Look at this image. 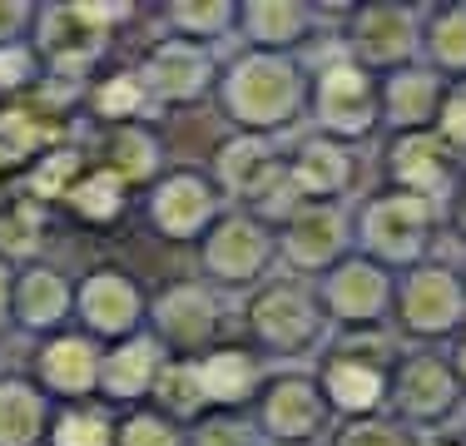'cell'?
<instances>
[{"label": "cell", "instance_id": "cell-1", "mask_svg": "<svg viewBox=\"0 0 466 446\" xmlns=\"http://www.w3.org/2000/svg\"><path fill=\"white\" fill-rule=\"evenodd\" d=\"M40 50H46V60L65 65V70L95 60V55L105 50V15H99L95 5L46 10V15H40Z\"/></svg>", "mask_w": 466, "mask_h": 446}, {"label": "cell", "instance_id": "cell-2", "mask_svg": "<svg viewBox=\"0 0 466 446\" xmlns=\"http://www.w3.org/2000/svg\"><path fill=\"white\" fill-rule=\"evenodd\" d=\"M65 308H70V288H65L60 273H50V268H25V273L15 278L10 318H15L20 328L46 332V328H55V322L65 318Z\"/></svg>", "mask_w": 466, "mask_h": 446}, {"label": "cell", "instance_id": "cell-3", "mask_svg": "<svg viewBox=\"0 0 466 446\" xmlns=\"http://www.w3.org/2000/svg\"><path fill=\"white\" fill-rule=\"evenodd\" d=\"M40 377L60 397H85L99 382V357L85 338H55L40 348Z\"/></svg>", "mask_w": 466, "mask_h": 446}, {"label": "cell", "instance_id": "cell-4", "mask_svg": "<svg viewBox=\"0 0 466 446\" xmlns=\"http://www.w3.org/2000/svg\"><path fill=\"white\" fill-rule=\"evenodd\" d=\"M80 308H85L95 332H125L139 312V293L119 273H95L80 293Z\"/></svg>", "mask_w": 466, "mask_h": 446}, {"label": "cell", "instance_id": "cell-5", "mask_svg": "<svg viewBox=\"0 0 466 446\" xmlns=\"http://www.w3.org/2000/svg\"><path fill=\"white\" fill-rule=\"evenodd\" d=\"M46 437V401L30 382H0V446H35Z\"/></svg>", "mask_w": 466, "mask_h": 446}, {"label": "cell", "instance_id": "cell-6", "mask_svg": "<svg viewBox=\"0 0 466 446\" xmlns=\"http://www.w3.org/2000/svg\"><path fill=\"white\" fill-rule=\"evenodd\" d=\"M65 204L75 208V218L85 223H109L119 218V204H125V184H119L109 169H95V174H80V184L65 194Z\"/></svg>", "mask_w": 466, "mask_h": 446}, {"label": "cell", "instance_id": "cell-7", "mask_svg": "<svg viewBox=\"0 0 466 446\" xmlns=\"http://www.w3.org/2000/svg\"><path fill=\"white\" fill-rule=\"evenodd\" d=\"M328 119L338 129H362V119H368V89L352 70L328 75Z\"/></svg>", "mask_w": 466, "mask_h": 446}, {"label": "cell", "instance_id": "cell-8", "mask_svg": "<svg viewBox=\"0 0 466 446\" xmlns=\"http://www.w3.org/2000/svg\"><path fill=\"white\" fill-rule=\"evenodd\" d=\"M149 348H144V342H129V348H119L115 357H109V362H99V382L109 387V392H135V387H144L149 382Z\"/></svg>", "mask_w": 466, "mask_h": 446}, {"label": "cell", "instance_id": "cell-9", "mask_svg": "<svg viewBox=\"0 0 466 446\" xmlns=\"http://www.w3.org/2000/svg\"><path fill=\"white\" fill-rule=\"evenodd\" d=\"M40 248V204L20 198L15 208H0V253H35Z\"/></svg>", "mask_w": 466, "mask_h": 446}, {"label": "cell", "instance_id": "cell-10", "mask_svg": "<svg viewBox=\"0 0 466 446\" xmlns=\"http://www.w3.org/2000/svg\"><path fill=\"white\" fill-rule=\"evenodd\" d=\"M407 312L417 318V328H441L457 312V293L447 278H421V288L407 293Z\"/></svg>", "mask_w": 466, "mask_h": 446}, {"label": "cell", "instance_id": "cell-11", "mask_svg": "<svg viewBox=\"0 0 466 446\" xmlns=\"http://www.w3.org/2000/svg\"><path fill=\"white\" fill-rule=\"evenodd\" d=\"M50 446H109V421H105V411H95V407H70V411H60Z\"/></svg>", "mask_w": 466, "mask_h": 446}, {"label": "cell", "instance_id": "cell-12", "mask_svg": "<svg viewBox=\"0 0 466 446\" xmlns=\"http://www.w3.org/2000/svg\"><path fill=\"white\" fill-rule=\"evenodd\" d=\"M75 184H80V154H70V149L46 154V159H40V169L30 174V188H35L40 198H55V194L65 198Z\"/></svg>", "mask_w": 466, "mask_h": 446}, {"label": "cell", "instance_id": "cell-13", "mask_svg": "<svg viewBox=\"0 0 466 446\" xmlns=\"http://www.w3.org/2000/svg\"><path fill=\"white\" fill-rule=\"evenodd\" d=\"M243 382H248V362H243L238 352H224V357H214V362L204 367V387L214 397H238L243 392Z\"/></svg>", "mask_w": 466, "mask_h": 446}, {"label": "cell", "instance_id": "cell-14", "mask_svg": "<svg viewBox=\"0 0 466 446\" xmlns=\"http://www.w3.org/2000/svg\"><path fill=\"white\" fill-rule=\"evenodd\" d=\"M332 392H338L342 407H368V401H377V377L342 362V367H332Z\"/></svg>", "mask_w": 466, "mask_h": 446}, {"label": "cell", "instance_id": "cell-15", "mask_svg": "<svg viewBox=\"0 0 466 446\" xmlns=\"http://www.w3.org/2000/svg\"><path fill=\"white\" fill-rule=\"evenodd\" d=\"M109 159H115V169H109V174H115L119 184H125V178H144V174H149V144L135 139V134H119Z\"/></svg>", "mask_w": 466, "mask_h": 446}, {"label": "cell", "instance_id": "cell-16", "mask_svg": "<svg viewBox=\"0 0 466 446\" xmlns=\"http://www.w3.org/2000/svg\"><path fill=\"white\" fill-rule=\"evenodd\" d=\"M30 80H35V55L15 50V45H0V89L30 85Z\"/></svg>", "mask_w": 466, "mask_h": 446}, {"label": "cell", "instance_id": "cell-17", "mask_svg": "<svg viewBox=\"0 0 466 446\" xmlns=\"http://www.w3.org/2000/svg\"><path fill=\"white\" fill-rule=\"evenodd\" d=\"M105 115H119V109H129V105H139V80H129V75H119V80H109V89H99V99H95Z\"/></svg>", "mask_w": 466, "mask_h": 446}, {"label": "cell", "instance_id": "cell-18", "mask_svg": "<svg viewBox=\"0 0 466 446\" xmlns=\"http://www.w3.org/2000/svg\"><path fill=\"white\" fill-rule=\"evenodd\" d=\"M125 446H174V441L164 437L159 421H129V427H125Z\"/></svg>", "mask_w": 466, "mask_h": 446}, {"label": "cell", "instance_id": "cell-19", "mask_svg": "<svg viewBox=\"0 0 466 446\" xmlns=\"http://www.w3.org/2000/svg\"><path fill=\"white\" fill-rule=\"evenodd\" d=\"M25 20H30V10H25V5H10V0H0V45L15 40Z\"/></svg>", "mask_w": 466, "mask_h": 446}, {"label": "cell", "instance_id": "cell-20", "mask_svg": "<svg viewBox=\"0 0 466 446\" xmlns=\"http://www.w3.org/2000/svg\"><path fill=\"white\" fill-rule=\"evenodd\" d=\"M447 134H457V139L466 144V95L451 99V109H447Z\"/></svg>", "mask_w": 466, "mask_h": 446}, {"label": "cell", "instance_id": "cell-21", "mask_svg": "<svg viewBox=\"0 0 466 446\" xmlns=\"http://www.w3.org/2000/svg\"><path fill=\"white\" fill-rule=\"evenodd\" d=\"M10 293H15V273H10V263L0 258V318L10 312Z\"/></svg>", "mask_w": 466, "mask_h": 446}]
</instances>
